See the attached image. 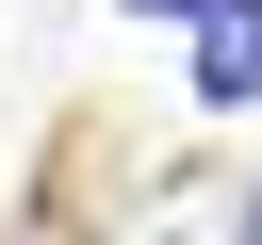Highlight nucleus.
Segmentation results:
<instances>
[{"label": "nucleus", "instance_id": "f257e3e1", "mask_svg": "<svg viewBox=\"0 0 262 245\" xmlns=\"http://www.w3.org/2000/svg\"><path fill=\"white\" fill-rule=\"evenodd\" d=\"M196 98H262V0H196Z\"/></svg>", "mask_w": 262, "mask_h": 245}]
</instances>
